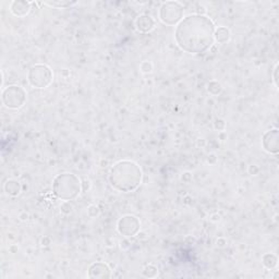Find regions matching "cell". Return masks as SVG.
Masks as SVG:
<instances>
[{
  "mask_svg": "<svg viewBox=\"0 0 279 279\" xmlns=\"http://www.w3.org/2000/svg\"><path fill=\"white\" fill-rule=\"evenodd\" d=\"M230 37V30L226 26L217 27L214 33V40H216L218 44H226L227 41H229Z\"/></svg>",
  "mask_w": 279,
  "mask_h": 279,
  "instance_id": "cell-13",
  "label": "cell"
},
{
  "mask_svg": "<svg viewBox=\"0 0 279 279\" xmlns=\"http://www.w3.org/2000/svg\"><path fill=\"white\" fill-rule=\"evenodd\" d=\"M78 1H50V2H43L44 6H48L52 8L57 9H66L69 7H72L74 4H77Z\"/></svg>",
  "mask_w": 279,
  "mask_h": 279,
  "instance_id": "cell-15",
  "label": "cell"
},
{
  "mask_svg": "<svg viewBox=\"0 0 279 279\" xmlns=\"http://www.w3.org/2000/svg\"><path fill=\"white\" fill-rule=\"evenodd\" d=\"M222 91V87L220 85V83H218L217 81H211L207 84V92L213 96L219 95Z\"/></svg>",
  "mask_w": 279,
  "mask_h": 279,
  "instance_id": "cell-17",
  "label": "cell"
},
{
  "mask_svg": "<svg viewBox=\"0 0 279 279\" xmlns=\"http://www.w3.org/2000/svg\"><path fill=\"white\" fill-rule=\"evenodd\" d=\"M263 148L269 154H278L279 152V132L278 129H273L265 132L262 138Z\"/></svg>",
  "mask_w": 279,
  "mask_h": 279,
  "instance_id": "cell-8",
  "label": "cell"
},
{
  "mask_svg": "<svg viewBox=\"0 0 279 279\" xmlns=\"http://www.w3.org/2000/svg\"><path fill=\"white\" fill-rule=\"evenodd\" d=\"M87 214L90 215L91 217H96L97 215L100 214V209L96 205H91L87 209Z\"/></svg>",
  "mask_w": 279,
  "mask_h": 279,
  "instance_id": "cell-19",
  "label": "cell"
},
{
  "mask_svg": "<svg viewBox=\"0 0 279 279\" xmlns=\"http://www.w3.org/2000/svg\"><path fill=\"white\" fill-rule=\"evenodd\" d=\"M33 4L34 2L26 1V0H15L10 4V12L18 18L26 17L31 12Z\"/></svg>",
  "mask_w": 279,
  "mask_h": 279,
  "instance_id": "cell-10",
  "label": "cell"
},
{
  "mask_svg": "<svg viewBox=\"0 0 279 279\" xmlns=\"http://www.w3.org/2000/svg\"><path fill=\"white\" fill-rule=\"evenodd\" d=\"M214 127H215L216 130H218V131H220V130H224L225 127H226V123L224 120H221V119H217L216 120V122L215 124H214Z\"/></svg>",
  "mask_w": 279,
  "mask_h": 279,
  "instance_id": "cell-20",
  "label": "cell"
},
{
  "mask_svg": "<svg viewBox=\"0 0 279 279\" xmlns=\"http://www.w3.org/2000/svg\"><path fill=\"white\" fill-rule=\"evenodd\" d=\"M143 173L140 166L132 160L116 162L109 173V182L119 192H133L141 185Z\"/></svg>",
  "mask_w": 279,
  "mask_h": 279,
  "instance_id": "cell-2",
  "label": "cell"
},
{
  "mask_svg": "<svg viewBox=\"0 0 279 279\" xmlns=\"http://www.w3.org/2000/svg\"><path fill=\"white\" fill-rule=\"evenodd\" d=\"M82 191V181L71 173H63L55 177L53 181V193L64 202L76 199Z\"/></svg>",
  "mask_w": 279,
  "mask_h": 279,
  "instance_id": "cell-3",
  "label": "cell"
},
{
  "mask_svg": "<svg viewBox=\"0 0 279 279\" xmlns=\"http://www.w3.org/2000/svg\"><path fill=\"white\" fill-rule=\"evenodd\" d=\"M54 73L53 70L47 64L37 63L32 66L27 73V81L35 88H46L53 83Z\"/></svg>",
  "mask_w": 279,
  "mask_h": 279,
  "instance_id": "cell-5",
  "label": "cell"
},
{
  "mask_svg": "<svg viewBox=\"0 0 279 279\" xmlns=\"http://www.w3.org/2000/svg\"><path fill=\"white\" fill-rule=\"evenodd\" d=\"M140 69L143 73H151L153 71V63L151 61H143L140 64Z\"/></svg>",
  "mask_w": 279,
  "mask_h": 279,
  "instance_id": "cell-18",
  "label": "cell"
},
{
  "mask_svg": "<svg viewBox=\"0 0 279 279\" xmlns=\"http://www.w3.org/2000/svg\"><path fill=\"white\" fill-rule=\"evenodd\" d=\"M184 15V7L182 3L179 1H175V0H170V1H165L160 4L159 7V20L166 25L174 26L178 25L179 23L182 21Z\"/></svg>",
  "mask_w": 279,
  "mask_h": 279,
  "instance_id": "cell-4",
  "label": "cell"
},
{
  "mask_svg": "<svg viewBox=\"0 0 279 279\" xmlns=\"http://www.w3.org/2000/svg\"><path fill=\"white\" fill-rule=\"evenodd\" d=\"M216 26L211 18L194 13L182 19L176 26L175 40L179 48L191 55L206 53L214 44Z\"/></svg>",
  "mask_w": 279,
  "mask_h": 279,
  "instance_id": "cell-1",
  "label": "cell"
},
{
  "mask_svg": "<svg viewBox=\"0 0 279 279\" xmlns=\"http://www.w3.org/2000/svg\"><path fill=\"white\" fill-rule=\"evenodd\" d=\"M142 275L145 278H155L158 275V269L155 265L148 264L143 268Z\"/></svg>",
  "mask_w": 279,
  "mask_h": 279,
  "instance_id": "cell-16",
  "label": "cell"
},
{
  "mask_svg": "<svg viewBox=\"0 0 279 279\" xmlns=\"http://www.w3.org/2000/svg\"><path fill=\"white\" fill-rule=\"evenodd\" d=\"M278 68H279V64L277 63L275 66V69H274V73H273V81L276 87H278Z\"/></svg>",
  "mask_w": 279,
  "mask_h": 279,
  "instance_id": "cell-21",
  "label": "cell"
},
{
  "mask_svg": "<svg viewBox=\"0 0 279 279\" xmlns=\"http://www.w3.org/2000/svg\"><path fill=\"white\" fill-rule=\"evenodd\" d=\"M262 263L267 269H273V268H275L277 266L278 259H277V257H276L275 254L266 253V254L263 255Z\"/></svg>",
  "mask_w": 279,
  "mask_h": 279,
  "instance_id": "cell-14",
  "label": "cell"
},
{
  "mask_svg": "<svg viewBox=\"0 0 279 279\" xmlns=\"http://www.w3.org/2000/svg\"><path fill=\"white\" fill-rule=\"evenodd\" d=\"M88 278L92 279H106L111 277V271L108 265L103 262L93 263L87 273Z\"/></svg>",
  "mask_w": 279,
  "mask_h": 279,
  "instance_id": "cell-9",
  "label": "cell"
},
{
  "mask_svg": "<svg viewBox=\"0 0 279 279\" xmlns=\"http://www.w3.org/2000/svg\"><path fill=\"white\" fill-rule=\"evenodd\" d=\"M3 190L9 197H18L21 193V184L16 179H8L3 184Z\"/></svg>",
  "mask_w": 279,
  "mask_h": 279,
  "instance_id": "cell-12",
  "label": "cell"
},
{
  "mask_svg": "<svg viewBox=\"0 0 279 279\" xmlns=\"http://www.w3.org/2000/svg\"><path fill=\"white\" fill-rule=\"evenodd\" d=\"M137 30L141 33H150L154 30L155 20L148 15H141L137 18L136 20Z\"/></svg>",
  "mask_w": 279,
  "mask_h": 279,
  "instance_id": "cell-11",
  "label": "cell"
},
{
  "mask_svg": "<svg viewBox=\"0 0 279 279\" xmlns=\"http://www.w3.org/2000/svg\"><path fill=\"white\" fill-rule=\"evenodd\" d=\"M1 100L8 109H20L26 101V92L22 86L10 85L2 90Z\"/></svg>",
  "mask_w": 279,
  "mask_h": 279,
  "instance_id": "cell-6",
  "label": "cell"
},
{
  "mask_svg": "<svg viewBox=\"0 0 279 279\" xmlns=\"http://www.w3.org/2000/svg\"><path fill=\"white\" fill-rule=\"evenodd\" d=\"M117 230L125 238L136 237L141 230V221L133 215H125L120 218L117 222Z\"/></svg>",
  "mask_w": 279,
  "mask_h": 279,
  "instance_id": "cell-7",
  "label": "cell"
}]
</instances>
